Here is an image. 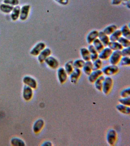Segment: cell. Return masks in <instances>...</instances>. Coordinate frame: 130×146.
Here are the masks:
<instances>
[{
	"label": "cell",
	"mask_w": 130,
	"mask_h": 146,
	"mask_svg": "<svg viewBox=\"0 0 130 146\" xmlns=\"http://www.w3.org/2000/svg\"><path fill=\"white\" fill-rule=\"evenodd\" d=\"M113 85V80L111 76L105 77L103 84L102 92L105 95H108L111 91Z\"/></svg>",
	"instance_id": "obj_1"
},
{
	"label": "cell",
	"mask_w": 130,
	"mask_h": 146,
	"mask_svg": "<svg viewBox=\"0 0 130 146\" xmlns=\"http://www.w3.org/2000/svg\"><path fill=\"white\" fill-rule=\"evenodd\" d=\"M117 65L110 64L105 66L101 70L103 74L106 76H111L117 74L119 71Z\"/></svg>",
	"instance_id": "obj_2"
},
{
	"label": "cell",
	"mask_w": 130,
	"mask_h": 146,
	"mask_svg": "<svg viewBox=\"0 0 130 146\" xmlns=\"http://www.w3.org/2000/svg\"><path fill=\"white\" fill-rule=\"evenodd\" d=\"M117 134L116 130L114 129H110L107 132L106 139L107 143L109 145H115L117 141Z\"/></svg>",
	"instance_id": "obj_3"
},
{
	"label": "cell",
	"mask_w": 130,
	"mask_h": 146,
	"mask_svg": "<svg viewBox=\"0 0 130 146\" xmlns=\"http://www.w3.org/2000/svg\"><path fill=\"white\" fill-rule=\"evenodd\" d=\"M122 57L121 51H113L108 59L109 63L110 64L117 65L119 64Z\"/></svg>",
	"instance_id": "obj_4"
},
{
	"label": "cell",
	"mask_w": 130,
	"mask_h": 146,
	"mask_svg": "<svg viewBox=\"0 0 130 146\" xmlns=\"http://www.w3.org/2000/svg\"><path fill=\"white\" fill-rule=\"evenodd\" d=\"M57 75L59 83L63 84L67 82L68 78V75L66 72L64 67H60L57 68Z\"/></svg>",
	"instance_id": "obj_5"
},
{
	"label": "cell",
	"mask_w": 130,
	"mask_h": 146,
	"mask_svg": "<svg viewBox=\"0 0 130 146\" xmlns=\"http://www.w3.org/2000/svg\"><path fill=\"white\" fill-rule=\"evenodd\" d=\"M44 62L49 68L52 69H56L59 68V60L53 56H50L48 57Z\"/></svg>",
	"instance_id": "obj_6"
},
{
	"label": "cell",
	"mask_w": 130,
	"mask_h": 146,
	"mask_svg": "<svg viewBox=\"0 0 130 146\" xmlns=\"http://www.w3.org/2000/svg\"><path fill=\"white\" fill-rule=\"evenodd\" d=\"M33 89L27 85L24 86L22 91L23 98L27 101H29L33 96Z\"/></svg>",
	"instance_id": "obj_7"
},
{
	"label": "cell",
	"mask_w": 130,
	"mask_h": 146,
	"mask_svg": "<svg viewBox=\"0 0 130 146\" xmlns=\"http://www.w3.org/2000/svg\"><path fill=\"white\" fill-rule=\"evenodd\" d=\"M23 82L25 85L35 90L37 88V83L36 79L34 78L29 76H26L23 79Z\"/></svg>",
	"instance_id": "obj_8"
},
{
	"label": "cell",
	"mask_w": 130,
	"mask_h": 146,
	"mask_svg": "<svg viewBox=\"0 0 130 146\" xmlns=\"http://www.w3.org/2000/svg\"><path fill=\"white\" fill-rule=\"evenodd\" d=\"M46 48V44L44 42H39L32 49L30 52L32 56H37L41 52Z\"/></svg>",
	"instance_id": "obj_9"
},
{
	"label": "cell",
	"mask_w": 130,
	"mask_h": 146,
	"mask_svg": "<svg viewBox=\"0 0 130 146\" xmlns=\"http://www.w3.org/2000/svg\"><path fill=\"white\" fill-rule=\"evenodd\" d=\"M31 6L29 5H25L20 9V19L22 21L27 20L30 12Z\"/></svg>",
	"instance_id": "obj_10"
},
{
	"label": "cell",
	"mask_w": 130,
	"mask_h": 146,
	"mask_svg": "<svg viewBox=\"0 0 130 146\" xmlns=\"http://www.w3.org/2000/svg\"><path fill=\"white\" fill-rule=\"evenodd\" d=\"M81 75V71L78 68H75L72 72L69 75V79L71 83L76 84Z\"/></svg>",
	"instance_id": "obj_11"
},
{
	"label": "cell",
	"mask_w": 130,
	"mask_h": 146,
	"mask_svg": "<svg viewBox=\"0 0 130 146\" xmlns=\"http://www.w3.org/2000/svg\"><path fill=\"white\" fill-rule=\"evenodd\" d=\"M52 54V51L49 48H45L39 53L37 56V59L40 63L44 62L49 56H51Z\"/></svg>",
	"instance_id": "obj_12"
},
{
	"label": "cell",
	"mask_w": 130,
	"mask_h": 146,
	"mask_svg": "<svg viewBox=\"0 0 130 146\" xmlns=\"http://www.w3.org/2000/svg\"><path fill=\"white\" fill-rule=\"evenodd\" d=\"M45 125V122L42 119H38L34 122L33 125V130L36 133H39L43 129Z\"/></svg>",
	"instance_id": "obj_13"
},
{
	"label": "cell",
	"mask_w": 130,
	"mask_h": 146,
	"mask_svg": "<svg viewBox=\"0 0 130 146\" xmlns=\"http://www.w3.org/2000/svg\"><path fill=\"white\" fill-rule=\"evenodd\" d=\"M113 51L108 46L104 48L99 53V58L102 60L109 59Z\"/></svg>",
	"instance_id": "obj_14"
},
{
	"label": "cell",
	"mask_w": 130,
	"mask_h": 146,
	"mask_svg": "<svg viewBox=\"0 0 130 146\" xmlns=\"http://www.w3.org/2000/svg\"><path fill=\"white\" fill-rule=\"evenodd\" d=\"M103 75L102 70L101 69L97 70H93L88 75V80L89 82L91 83H93L95 82L96 80L101 75Z\"/></svg>",
	"instance_id": "obj_15"
},
{
	"label": "cell",
	"mask_w": 130,
	"mask_h": 146,
	"mask_svg": "<svg viewBox=\"0 0 130 146\" xmlns=\"http://www.w3.org/2000/svg\"><path fill=\"white\" fill-rule=\"evenodd\" d=\"M99 31H97L92 30L87 35L86 42L89 44H92L93 41L98 38Z\"/></svg>",
	"instance_id": "obj_16"
},
{
	"label": "cell",
	"mask_w": 130,
	"mask_h": 146,
	"mask_svg": "<svg viewBox=\"0 0 130 146\" xmlns=\"http://www.w3.org/2000/svg\"><path fill=\"white\" fill-rule=\"evenodd\" d=\"M98 38L103 43L105 47L108 46L110 42L109 36L104 33L103 31L99 32Z\"/></svg>",
	"instance_id": "obj_17"
},
{
	"label": "cell",
	"mask_w": 130,
	"mask_h": 146,
	"mask_svg": "<svg viewBox=\"0 0 130 146\" xmlns=\"http://www.w3.org/2000/svg\"><path fill=\"white\" fill-rule=\"evenodd\" d=\"M87 49L90 52L91 61H94L99 58V52L97 51L92 44H89Z\"/></svg>",
	"instance_id": "obj_18"
},
{
	"label": "cell",
	"mask_w": 130,
	"mask_h": 146,
	"mask_svg": "<svg viewBox=\"0 0 130 146\" xmlns=\"http://www.w3.org/2000/svg\"><path fill=\"white\" fill-rule=\"evenodd\" d=\"M82 69H83L84 74L88 76L93 70L92 62L91 60L85 61L84 66Z\"/></svg>",
	"instance_id": "obj_19"
},
{
	"label": "cell",
	"mask_w": 130,
	"mask_h": 146,
	"mask_svg": "<svg viewBox=\"0 0 130 146\" xmlns=\"http://www.w3.org/2000/svg\"><path fill=\"white\" fill-rule=\"evenodd\" d=\"M20 9L19 6L14 7L11 13V18L13 21L17 20L20 18Z\"/></svg>",
	"instance_id": "obj_20"
},
{
	"label": "cell",
	"mask_w": 130,
	"mask_h": 146,
	"mask_svg": "<svg viewBox=\"0 0 130 146\" xmlns=\"http://www.w3.org/2000/svg\"><path fill=\"white\" fill-rule=\"evenodd\" d=\"M80 53L82 59L84 61H88L91 60L90 54L87 48L83 47L80 50Z\"/></svg>",
	"instance_id": "obj_21"
},
{
	"label": "cell",
	"mask_w": 130,
	"mask_h": 146,
	"mask_svg": "<svg viewBox=\"0 0 130 146\" xmlns=\"http://www.w3.org/2000/svg\"><path fill=\"white\" fill-rule=\"evenodd\" d=\"M116 109L119 112L124 115H129L130 107L129 106H124L119 104L116 106Z\"/></svg>",
	"instance_id": "obj_22"
},
{
	"label": "cell",
	"mask_w": 130,
	"mask_h": 146,
	"mask_svg": "<svg viewBox=\"0 0 130 146\" xmlns=\"http://www.w3.org/2000/svg\"><path fill=\"white\" fill-rule=\"evenodd\" d=\"M105 76L103 75H101L96 80L94 83V86L95 88L97 91L100 92H102L103 84Z\"/></svg>",
	"instance_id": "obj_23"
},
{
	"label": "cell",
	"mask_w": 130,
	"mask_h": 146,
	"mask_svg": "<svg viewBox=\"0 0 130 146\" xmlns=\"http://www.w3.org/2000/svg\"><path fill=\"white\" fill-rule=\"evenodd\" d=\"M11 143L13 146H26L25 143L23 139L18 137H14L11 139Z\"/></svg>",
	"instance_id": "obj_24"
},
{
	"label": "cell",
	"mask_w": 130,
	"mask_h": 146,
	"mask_svg": "<svg viewBox=\"0 0 130 146\" xmlns=\"http://www.w3.org/2000/svg\"><path fill=\"white\" fill-rule=\"evenodd\" d=\"M112 51H121L123 48V47L117 41L111 42L110 41L108 46Z\"/></svg>",
	"instance_id": "obj_25"
},
{
	"label": "cell",
	"mask_w": 130,
	"mask_h": 146,
	"mask_svg": "<svg viewBox=\"0 0 130 146\" xmlns=\"http://www.w3.org/2000/svg\"><path fill=\"white\" fill-rule=\"evenodd\" d=\"M122 36L130 40V29L127 25H123L120 29Z\"/></svg>",
	"instance_id": "obj_26"
},
{
	"label": "cell",
	"mask_w": 130,
	"mask_h": 146,
	"mask_svg": "<svg viewBox=\"0 0 130 146\" xmlns=\"http://www.w3.org/2000/svg\"><path fill=\"white\" fill-rule=\"evenodd\" d=\"M117 29V26L116 25L113 24L105 27L102 31L104 33L109 36Z\"/></svg>",
	"instance_id": "obj_27"
},
{
	"label": "cell",
	"mask_w": 130,
	"mask_h": 146,
	"mask_svg": "<svg viewBox=\"0 0 130 146\" xmlns=\"http://www.w3.org/2000/svg\"><path fill=\"white\" fill-rule=\"evenodd\" d=\"M14 7L9 5L3 3L0 5V10L3 13L9 14L11 13Z\"/></svg>",
	"instance_id": "obj_28"
},
{
	"label": "cell",
	"mask_w": 130,
	"mask_h": 146,
	"mask_svg": "<svg viewBox=\"0 0 130 146\" xmlns=\"http://www.w3.org/2000/svg\"><path fill=\"white\" fill-rule=\"evenodd\" d=\"M122 36L121 33L120 29H117L113 33L109 35V38L111 42H116L117 41L119 38Z\"/></svg>",
	"instance_id": "obj_29"
},
{
	"label": "cell",
	"mask_w": 130,
	"mask_h": 146,
	"mask_svg": "<svg viewBox=\"0 0 130 146\" xmlns=\"http://www.w3.org/2000/svg\"><path fill=\"white\" fill-rule=\"evenodd\" d=\"M64 68L68 75H70L75 69L73 65V60H69V61H67L65 64Z\"/></svg>",
	"instance_id": "obj_30"
},
{
	"label": "cell",
	"mask_w": 130,
	"mask_h": 146,
	"mask_svg": "<svg viewBox=\"0 0 130 146\" xmlns=\"http://www.w3.org/2000/svg\"><path fill=\"white\" fill-rule=\"evenodd\" d=\"M92 44L99 53L105 47L104 46L98 38L95 40Z\"/></svg>",
	"instance_id": "obj_31"
},
{
	"label": "cell",
	"mask_w": 130,
	"mask_h": 146,
	"mask_svg": "<svg viewBox=\"0 0 130 146\" xmlns=\"http://www.w3.org/2000/svg\"><path fill=\"white\" fill-rule=\"evenodd\" d=\"M117 42L122 45L123 48L129 47L130 46V40L123 36H121L119 38Z\"/></svg>",
	"instance_id": "obj_32"
},
{
	"label": "cell",
	"mask_w": 130,
	"mask_h": 146,
	"mask_svg": "<svg viewBox=\"0 0 130 146\" xmlns=\"http://www.w3.org/2000/svg\"><path fill=\"white\" fill-rule=\"evenodd\" d=\"M85 61L83 59H77L73 61L74 68L81 69L84 66Z\"/></svg>",
	"instance_id": "obj_33"
},
{
	"label": "cell",
	"mask_w": 130,
	"mask_h": 146,
	"mask_svg": "<svg viewBox=\"0 0 130 146\" xmlns=\"http://www.w3.org/2000/svg\"><path fill=\"white\" fill-rule=\"evenodd\" d=\"M122 67H127L130 65V56H122L119 64Z\"/></svg>",
	"instance_id": "obj_34"
},
{
	"label": "cell",
	"mask_w": 130,
	"mask_h": 146,
	"mask_svg": "<svg viewBox=\"0 0 130 146\" xmlns=\"http://www.w3.org/2000/svg\"><path fill=\"white\" fill-rule=\"evenodd\" d=\"M93 70L101 69L102 66V60L98 58L96 60L92 62Z\"/></svg>",
	"instance_id": "obj_35"
},
{
	"label": "cell",
	"mask_w": 130,
	"mask_h": 146,
	"mask_svg": "<svg viewBox=\"0 0 130 146\" xmlns=\"http://www.w3.org/2000/svg\"><path fill=\"white\" fill-rule=\"evenodd\" d=\"M119 102L120 104L124 106H130V97L127 98H121L119 99Z\"/></svg>",
	"instance_id": "obj_36"
},
{
	"label": "cell",
	"mask_w": 130,
	"mask_h": 146,
	"mask_svg": "<svg viewBox=\"0 0 130 146\" xmlns=\"http://www.w3.org/2000/svg\"><path fill=\"white\" fill-rule=\"evenodd\" d=\"M4 3L9 5L13 7L19 5L20 1L19 0H4Z\"/></svg>",
	"instance_id": "obj_37"
},
{
	"label": "cell",
	"mask_w": 130,
	"mask_h": 146,
	"mask_svg": "<svg viewBox=\"0 0 130 146\" xmlns=\"http://www.w3.org/2000/svg\"><path fill=\"white\" fill-rule=\"evenodd\" d=\"M120 96L121 98H127L130 97V88H126L121 91Z\"/></svg>",
	"instance_id": "obj_38"
},
{
	"label": "cell",
	"mask_w": 130,
	"mask_h": 146,
	"mask_svg": "<svg viewBox=\"0 0 130 146\" xmlns=\"http://www.w3.org/2000/svg\"><path fill=\"white\" fill-rule=\"evenodd\" d=\"M122 56H130V47L123 48L121 50Z\"/></svg>",
	"instance_id": "obj_39"
},
{
	"label": "cell",
	"mask_w": 130,
	"mask_h": 146,
	"mask_svg": "<svg viewBox=\"0 0 130 146\" xmlns=\"http://www.w3.org/2000/svg\"><path fill=\"white\" fill-rule=\"evenodd\" d=\"M53 1L62 5H67L69 2V0H53Z\"/></svg>",
	"instance_id": "obj_40"
},
{
	"label": "cell",
	"mask_w": 130,
	"mask_h": 146,
	"mask_svg": "<svg viewBox=\"0 0 130 146\" xmlns=\"http://www.w3.org/2000/svg\"><path fill=\"white\" fill-rule=\"evenodd\" d=\"M123 2V0H111V4L113 5H119Z\"/></svg>",
	"instance_id": "obj_41"
},
{
	"label": "cell",
	"mask_w": 130,
	"mask_h": 146,
	"mask_svg": "<svg viewBox=\"0 0 130 146\" xmlns=\"http://www.w3.org/2000/svg\"><path fill=\"white\" fill-rule=\"evenodd\" d=\"M52 143L51 141H46L43 142L41 145L42 146H52Z\"/></svg>",
	"instance_id": "obj_42"
},
{
	"label": "cell",
	"mask_w": 130,
	"mask_h": 146,
	"mask_svg": "<svg viewBox=\"0 0 130 146\" xmlns=\"http://www.w3.org/2000/svg\"><path fill=\"white\" fill-rule=\"evenodd\" d=\"M129 1H130V0H123V1H124V2H127Z\"/></svg>",
	"instance_id": "obj_43"
}]
</instances>
